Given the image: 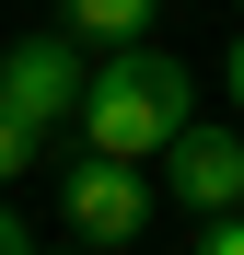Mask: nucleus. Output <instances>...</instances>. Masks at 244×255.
I'll use <instances>...</instances> for the list:
<instances>
[{"mask_svg":"<svg viewBox=\"0 0 244 255\" xmlns=\"http://www.w3.org/2000/svg\"><path fill=\"white\" fill-rule=\"evenodd\" d=\"M186 128H198V81H186V58H163V47H116L93 70V93H81V139L116 151V162H163Z\"/></svg>","mask_w":244,"mask_h":255,"instance_id":"1","label":"nucleus"},{"mask_svg":"<svg viewBox=\"0 0 244 255\" xmlns=\"http://www.w3.org/2000/svg\"><path fill=\"white\" fill-rule=\"evenodd\" d=\"M151 197H163V186H140V162H116V151H81L70 174H58V209H70V232H81V244H105V255H128V244H140Z\"/></svg>","mask_w":244,"mask_h":255,"instance_id":"2","label":"nucleus"},{"mask_svg":"<svg viewBox=\"0 0 244 255\" xmlns=\"http://www.w3.org/2000/svg\"><path fill=\"white\" fill-rule=\"evenodd\" d=\"M81 93H93V70H81V47L70 35H23L12 58H0V105H12L23 128H81Z\"/></svg>","mask_w":244,"mask_h":255,"instance_id":"3","label":"nucleus"},{"mask_svg":"<svg viewBox=\"0 0 244 255\" xmlns=\"http://www.w3.org/2000/svg\"><path fill=\"white\" fill-rule=\"evenodd\" d=\"M163 197H186L198 221H221V209H244V139L233 128H210L198 116L175 151H163Z\"/></svg>","mask_w":244,"mask_h":255,"instance_id":"4","label":"nucleus"},{"mask_svg":"<svg viewBox=\"0 0 244 255\" xmlns=\"http://www.w3.org/2000/svg\"><path fill=\"white\" fill-rule=\"evenodd\" d=\"M70 35H105V47H151V12L163 0H58Z\"/></svg>","mask_w":244,"mask_h":255,"instance_id":"5","label":"nucleus"},{"mask_svg":"<svg viewBox=\"0 0 244 255\" xmlns=\"http://www.w3.org/2000/svg\"><path fill=\"white\" fill-rule=\"evenodd\" d=\"M35 151H47V128H23L12 105H0V186H23V174H35Z\"/></svg>","mask_w":244,"mask_h":255,"instance_id":"6","label":"nucleus"},{"mask_svg":"<svg viewBox=\"0 0 244 255\" xmlns=\"http://www.w3.org/2000/svg\"><path fill=\"white\" fill-rule=\"evenodd\" d=\"M198 255H244V209H221V221L198 232Z\"/></svg>","mask_w":244,"mask_h":255,"instance_id":"7","label":"nucleus"},{"mask_svg":"<svg viewBox=\"0 0 244 255\" xmlns=\"http://www.w3.org/2000/svg\"><path fill=\"white\" fill-rule=\"evenodd\" d=\"M0 255H35V232L12 221V197H0Z\"/></svg>","mask_w":244,"mask_h":255,"instance_id":"8","label":"nucleus"},{"mask_svg":"<svg viewBox=\"0 0 244 255\" xmlns=\"http://www.w3.org/2000/svg\"><path fill=\"white\" fill-rule=\"evenodd\" d=\"M221 93H233V105H244V35H233V70H221Z\"/></svg>","mask_w":244,"mask_h":255,"instance_id":"9","label":"nucleus"},{"mask_svg":"<svg viewBox=\"0 0 244 255\" xmlns=\"http://www.w3.org/2000/svg\"><path fill=\"white\" fill-rule=\"evenodd\" d=\"M35 255H105V244H35Z\"/></svg>","mask_w":244,"mask_h":255,"instance_id":"10","label":"nucleus"}]
</instances>
